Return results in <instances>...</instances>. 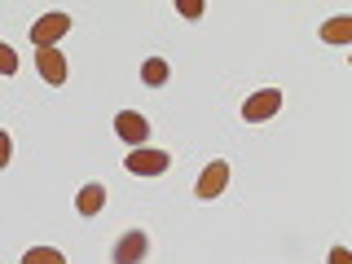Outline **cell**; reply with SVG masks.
<instances>
[{"instance_id": "obj_7", "label": "cell", "mask_w": 352, "mask_h": 264, "mask_svg": "<svg viewBox=\"0 0 352 264\" xmlns=\"http://www.w3.org/2000/svg\"><path fill=\"white\" fill-rule=\"evenodd\" d=\"M36 66H40V75L49 84H66V75H71V66H66V58L58 49H40L36 53Z\"/></svg>"}, {"instance_id": "obj_15", "label": "cell", "mask_w": 352, "mask_h": 264, "mask_svg": "<svg viewBox=\"0 0 352 264\" xmlns=\"http://www.w3.org/2000/svg\"><path fill=\"white\" fill-rule=\"evenodd\" d=\"M9 154H14V146H9V137L0 132V168H9Z\"/></svg>"}, {"instance_id": "obj_5", "label": "cell", "mask_w": 352, "mask_h": 264, "mask_svg": "<svg viewBox=\"0 0 352 264\" xmlns=\"http://www.w3.org/2000/svg\"><path fill=\"white\" fill-rule=\"evenodd\" d=\"M115 132L137 150V146H146V137H150V119L141 115V110H119V115H115Z\"/></svg>"}, {"instance_id": "obj_6", "label": "cell", "mask_w": 352, "mask_h": 264, "mask_svg": "<svg viewBox=\"0 0 352 264\" xmlns=\"http://www.w3.org/2000/svg\"><path fill=\"white\" fill-rule=\"evenodd\" d=\"M146 251H150V238L141 234V229H132V234L119 238V247H115V264H141V260H146Z\"/></svg>"}, {"instance_id": "obj_8", "label": "cell", "mask_w": 352, "mask_h": 264, "mask_svg": "<svg viewBox=\"0 0 352 264\" xmlns=\"http://www.w3.org/2000/svg\"><path fill=\"white\" fill-rule=\"evenodd\" d=\"M75 207H80V216H97L106 207V185H97V181H88L80 198H75Z\"/></svg>"}, {"instance_id": "obj_4", "label": "cell", "mask_w": 352, "mask_h": 264, "mask_svg": "<svg viewBox=\"0 0 352 264\" xmlns=\"http://www.w3.org/2000/svg\"><path fill=\"white\" fill-rule=\"evenodd\" d=\"M66 31H71V18L66 14H44L36 27H31V44H36V49H53Z\"/></svg>"}, {"instance_id": "obj_13", "label": "cell", "mask_w": 352, "mask_h": 264, "mask_svg": "<svg viewBox=\"0 0 352 264\" xmlns=\"http://www.w3.org/2000/svg\"><path fill=\"white\" fill-rule=\"evenodd\" d=\"M176 9H181L185 18H203V0H181Z\"/></svg>"}, {"instance_id": "obj_12", "label": "cell", "mask_w": 352, "mask_h": 264, "mask_svg": "<svg viewBox=\"0 0 352 264\" xmlns=\"http://www.w3.org/2000/svg\"><path fill=\"white\" fill-rule=\"evenodd\" d=\"M14 71H18V53L0 40V75H14Z\"/></svg>"}, {"instance_id": "obj_10", "label": "cell", "mask_w": 352, "mask_h": 264, "mask_svg": "<svg viewBox=\"0 0 352 264\" xmlns=\"http://www.w3.org/2000/svg\"><path fill=\"white\" fill-rule=\"evenodd\" d=\"M141 80H146L150 88L168 84V62H163V58H146V66H141Z\"/></svg>"}, {"instance_id": "obj_2", "label": "cell", "mask_w": 352, "mask_h": 264, "mask_svg": "<svg viewBox=\"0 0 352 264\" xmlns=\"http://www.w3.org/2000/svg\"><path fill=\"white\" fill-rule=\"evenodd\" d=\"M168 154H163V150H150V146H137V150H132L128 154V159H124V168L132 172V176H159V172H168Z\"/></svg>"}, {"instance_id": "obj_9", "label": "cell", "mask_w": 352, "mask_h": 264, "mask_svg": "<svg viewBox=\"0 0 352 264\" xmlns=\"http://www.w3.org/2000/svg\"><path fill=\"white\" fill-rule=\"evenodd\" d=\"M322 40L326 44H348L352 40V18H330L322 27Z\"/></svg>"}, {"instance_id": "obj_3", "label": "cell", "mask_w": 352, "mask_h": 264, "mask_svg": "<svg viewBox=\"0 0 352 264\" xmlns=\"http://www.w3.org/2000/svg\"><path fill=\"white\" fill-rule=\"evenodd\" d=\"M225 185H229V163L225 159H212L203 168V176H198V198H203V203H212V198H220L225 194Z\"/></svg>"}, {"instance_id": "obj_14", "label": "cell", "mask_w": 352, "mask_h": 264, "mask_svg": "<svg viewBox=\"0 0 352 264\" xmlns=\"http://www.w3.org/2000/svg\"><path fill=\"white\" fill-rule=\"evenodd\" d=\"M330 264H352V251L348 247H335V251H330Z\"/></svg>"}, {"instance_id": "obj_11", "label": "cell", "mask_w": 352, "mask_h": 264, "mask_svg": "<svg viewBox=\"0 0 352 264\" xmlns=\"http://www.w3.org/2000/svg\"><path fill=\"white\" fill-rule=\"evenodd\" d=\"M22 264H66V256L53 251V247H31L27 256H22Z\"/></svg>"}, {"instance_id": "obj_1", "label": "cell", "mask_w": 352, "mask_h": 264, "mask_svg": "<svg viewBox=\"0 0 352 264\" xmlns=\"http://www.w3.org/2000/svg\"><path fill=\"white\" fill-rule=\"evenodd\" d=\"M282 110V88H260V93H251L247 102H242V119L247 124H264V119H273Z\"/></svg>"}]
</instances>
